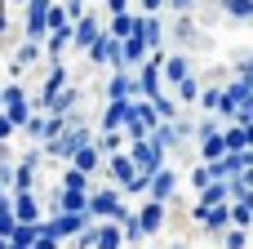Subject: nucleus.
I'll list each match as a JSON object with an SVG mask.
<instances>
[{
    "label": "nucleus",
    "instance_id": "45",
    "mask_svg": "<svg viewBox=\"0 0 253 249\" xmlns=\"http://www.w3.org/2000/svg\"><path fill=\"white\" fill-rule=\"evenodd\" d=\"M18 4H22V0H0V9H18Z\"/></svg>",
    "mask_w": 253,
    "mask_h": 249
},
{
    "label": "nucleus",
    "instance_id": "49",
    "mask_svg": "<svg viewBox=\"0 0 253 249\" xmlns=\"http://www.w3.org/2000/svg\"><path fill=\"white\" fill-rule=\"evenodd\" d=\"M0 249H4V236H0Z\"/></svg>",
    "mask_w": 253,
    "mask_h": 249
},
{
    "label": "nucleus",
    "instance_id": "5",
    "mask_svg": "<svg viewBox=\"0 0 253 249\" xmlns=\"http://www.w3.org/2000/svg\"><path fill=\"white\" fill-rule=\"evenodd\" d=\"M133 31L147 40V49H160V45H165V22H160V13H133Z\"/></svg>",
    "mask_w": 253,
    "mask_h": 249
},
{
    "label": "nucleus",
    "instance_id": "14",
    "mask_svg": "<svg viewBox=\"0 0 253 249\" xmlns=\"http://www.w3.org/2000/svg\"><path fill=\"white\" fill-rule=\"evenodd\" d=\"M107 98H133V71H129V67H111Z\"/></svg>",
    "mask_w": 253,
    "mask_h": 249
},
{
    "label": "nucleus",
    "instance_id": "48",
    "mask_svg": "<svg viewBox=\"0 0 253 249\" xmlns=\"http://www.w3.org/2000/svg\"><path fill=\"white\" fill-rule=\"evenodd\" d=\"M0 196H4V183H0Z\"/></svg>",
    "mask_w": 253,
    "mask_h": 249
},
{
    "label": "nucleus",
    "instance_id": "34",
    "mask_svg": "<svg viewBox=\"0 0 253 249\" xmlns=\"http://www.w3.org/2000/svg\"><path fill=\"white\" fill-rule=\"evenodd\" d=\"M213 129H218V120H213L209 111H205V120H196V125H191V134H196V138H209Z\"/></svg>",
    "mask_w": 253,
    "mask_h": 249
},
{
    "label": "nucleus",
    "instance_id": "46",
    "mask_svg": "<svg viewBox=\"0 0 253 249\" xmlns=\"http://www.w3.org/2000/svg\"><path fill=\"white\" fill-rule=\"evenodd\" d=\"M173 249H187V245H182V241H178V245H173Z\"/></svg>",
    "mask_w": 253,
    "mask_h": 249
},
{
    "label": "nucleus",
    "instance_id": "44",
    "mask_svg": "<svg viewBox=\"0 0 253 249\" xmlns=\"http://www.w3.org/2000/svg\"><path fill=\"white\" fill-rule=\"evenodd\" d=\"M4 31H9V13L0 9V36H4Z\"/></svg>",
    "mask_w": 253,
    "mask_h": 249
},
{
    "label": "nucleus",
    "instance_id": "29",
    "mask_svg": "<svg viewBox=\"0 0 253 249\" xmlns=\"http://www.w3.org/2000/svg\"><path fill=\"white\" fill-rule=\"evenodd\" d=\"M13 192H36V169L31 165H13Z\"/></svg>",
    "mask_w": 253,
    "mask_h": 249
},
{
    "label": "nucleus",
    "instance_id": "18",
    "mask_svg": "<svg viewBox=\"0 0 253 249\" xmlns=\"http://www.w3.org/2000/svg\"><path fill=\"white\" fill-rule=\"evenodd\" d=\"M222 134V143H227V151H240V147H253V129H245V125H227V129H218Z\"/></svg>",
    "mask_w": 253,
    "mask_h": 249
},
{
    "label": "nucleus",
    "instance_id": "36",
    "mask_svg": "<svg viewBox=\"0 0 253 249\" xmlns=\"http://www.w3.org/2000/svg\"><path fill=\"white\" fill-rule=\"evenodd\" d=\"M209 178H213V174H209V165H205V160H200V165H196V169H191V187H205V183H209Z\"/></svg>",
    "mask_w": 253,
    "mask_h": 249
},
{
    "label": "nucleus",
    "instance_id": "35",
    "mask_svg": "<svg viewBox=\"0 0 253 249\" xmlns=\"http://www.w3.org/2000/svg\"><path fill=\"white\" fill-rule=\"evenodd\" d=\"M173 36H178V40H187V36H196V22H191V18L182 13V18H178V27H173Z\"/></svg>",
    "mask_w": 253,
    "mask_h": 249
},
{
    "label": "nucleus",
    "instance_id": "23",
    "mask_svg": "<svg viewBox=\"0 0 253 249\" xmlns=\"http://www.w3.org/2000/svg\"><path fill=\"white\" fill-rule=\"evenodd\" d=\"M102 27H107L116 40H120V36H129V31H133V9H120V13H111V22H102Z\"/></svg>",
    "mask_w": 253,
    "mask_h": 249
},
{
    "label": "nucleus",
    "instance_id": "11",
    "mask_svg": "<svg viewBox=\"0 0 253 249\" xmlns=\"http://www.w3.org/2000/svg\"><path fill=\"white\" fill-rule=\"evenodd\" d=\"M142 58H147V40H142L138 31L120 36V67H129V71H133V67H138Z\"/></svg>",
    "mask_w": 253,
    "mask_h": 249
},
{
    "label": "nucleus",
    "instance_id": "8",
    "mask_svg": "<svg viewBox=\"0 0 253 249\" xmlns=\"http://www.w3.org/2000/svg\"><path fill=\"white\" fill-rule=\"evenodd\" d=\"M133 214H138V227H142V236H151V232H160V227H165V200H151V196H142V205H138Z\"/></svg>",
    "mask_w": 253,
    "mask_h": 249
},
{
    "label": "nucleus",
    "instance_id": "33",
    "mask_svg": "<svg viewBox=\"0 0 253 249\" xmlns=\"http://www.w3.org/2000/svg\"><path fill=\"white\" fill-rule=\"evenodd\" d=\"M13 223H18V218H13V209H9V196H0V236H4V241H9V232H13Z\"/></svg>",
    "mask_w": 253,
    "mask_h": 249
},
{
    "label": "nucleus",
    "instance_id": "43",
    "mask_svg": "<svg viewBox=\"0 0 253 249\" xmlns=\"http://www.w3.org/2000/svg\"><path fill=\"white\" fill-rule=\"evenodd\" d=\"M0 160H9V138H0Z\"/></svg>",
    "mask_w": 253,
    "mask_h": 249
},
{
    "label": "nucleus",
    "instance_id": "38",
    "mask_svg": "<svg viewBox=\"0 0 253 249\" xmlns=\"http://www.w3.org/2000/svg\"><path fill=\"white\" fill-rule=\"evenodd\" d=\"M236 76H253V53H240L236 58Z\"/></svg>",
    "mask_w": 253,
    "mask_h": 249
},
{
    "label": "nucleus",
    "instance_id": "42",
    "mask_svg": "<svg viewBox=\"0 0 253 249\" xmlns=\"http://www.w3.org/2000/svg\"><path fill=\"white\" fill-rule=\"evenodd\" d=\"M0 138H13V125L4 120V111H0Z\"/></svg>",
    "mask_w": 253,
    "mask_h": 249
},
{
    "label": "nucleus",
    "instance_id": "22",
    "mask_svg": "<svg viewBox=\"0 0 253 249\" xmlns=\"http://www.w3.org/2000/svg\"><path fill=\"white\" fill-rule=\"evenodd\" d=\"M40 53H44V49H40L36 40H22V45H18V53H13V67H18V71H22V67H36V62H40Z\"/></svg>",
    "mask_w": 253,
    "mask_h": 249
},
{
    "label": "nucleus",
    "instance_id": "6",
    "mask_svg": "<svg viewBox=\"0 0 253 249\" xmlns=\"http://www.w3.org/2000/svg\"><path fill=\"white\" fill-rule=\"evenodd\" d=\"M80 98H84V94H80V85H71V80H67V85L44 102V111H53V116H71V111H80Z\"/></svg>",
    "mask_w": 253,
    "mask_h": 249
},
{
    "label": "nucleus",
    "instance_id": "31",
    "mask_svg": "<svg viewBox=\"0 0 253 249\" xmlns=\"http://www.w3.org/2000/svg\"><path fill=\"white\" fill-rule=\"evenodd\" d=\"M84 200H89V192H67V187H58V209H84Z\"/></svg>",
    "mask_w": 253,
    "mask_h": 249
},
{
    "label": "nucleus",
    "instance_id": "21",
    "mask_svg": "<svg viewBox=\"0 0 253 249\" xmlns=\"http://www.w3.org/2000/svg\"><path fill=\"white\" fill-rule=\"evenodd\" d=\"M218 9H222L231 22H249L253 18V0H218Z\"/></svg>",
    "mask_w": 253,
    "mask_h": 249
},
{
    "label": "nucleus",
    "instance_id": "2",
    "mask_svg": "<svg viewBox=\"0 0 253 249\" xmlns=\"http://www.w3.org/2000/svg\"><path fill=\"white\" fill-rule=\"evenodd\" d=\"M120 205H125V196H120V187H116V183H111V187H89V200H84L89 218H116V214H120Z\"/></svg>",
    "mask_w": 253,
    "mask_h": 249
},
{
    "label": "nucleus",
    "instance_id": "17",
    "mask_svg": "<svg viewBox=\"0 0 253 249\" xmlns=\"http://www.w3.org/2000/svg\"><path fill=\"white\" fill-rule=\"evenodd\" d=\"M0 111H4V120H9L13 129H22V125H27V116H31L36 107H31V94H27V98H13V102H4Z\"/></svg>",
    "mask_w": 253,
    "mask_h": 249
},
{
    "label": "nucleus",
    "instance_id": "47",
    "mask_svg": "<svg viewBox=\"0 0 253 249\" xmlns=\"http://www.w3.org/2000/svg\"><path fill=\"white\" fill-rule=\"evenodd\" d=\"M84 4H98V0H84Z\"/></svg>",
    "mask_w": 253,
    "mask_h": 249
},
{
    "label": "nucleus",
    "instance_id": "19",
    "mask_svg": "<svg viewBox=\"0 0 253 249\" xmlns=\"http://www.w3.org/2000/svg\"><path fill=\"white\" fill-rule=\"evenodd\" d=\"M222 94L236 102V107H245V102H253V76H236L231 85H222Z\"/></svg>",
    "mask_w": 253,
    "mask_h": 249
},
{
    "label": "nucleus",
    "instance_id": "27",
    "mask_svg": "<svg viewBox=\"0 0 253 249\" xmlns=\"http://www.w3.org/2000/svg\"><path fill=\"white\" fill-rule=\"evenodd\" d=\"M151 107H156V116H160V120H173V116H178V98H169L165 89H160V94H151Z\"/></svg>",
    "mask_w": 253,
    "mask_h": 249
},
{
    "label": "nucleus",
    "instance_id": "16",
    "mask_svg": "<svg viewBox=\"0 0 253 249\" xmlns=\"http://www.w3.org/2000/svg\"><path fill=\"white\" fill-rule=\"evenodd\" d=\"M187 71H191V58H187V53H165V62H160V80L173 85V80H182Z\"/></svg>",
    "mask_w": 253,
    "mask_h": 249
},
{
    "label": "nucleus",
    "instance_id": "9",
    "mask_svg": "<svg viewBox=\"0 0 253 249\" xmlns=\"http://www.w3.org/2000/svg\"><path fill=\"white\" fill-rule=\"evenodd\" d=\"M98 31H102V18L84 9V13H80V18L71 22V45H76V49H89V40H93Z\"/></svg>",
    "mask_w": 253,
    "mask_h": 249
},
{
    "label": "nucleus",
    "instance_id": "1",
    "mask_svg": "<svg viewBox=\"0 0 253 249\" xmlns=\"http://www.w3.org/2000/svg\"><path fill=\"white\" fill-rule=\"evenodd\" d=\"M125 156H129V160H133V169H138V174H147V178H151L160 165H169V151H165L160 143H151V138H133Z\"/></svg>",
    "mask_w": 253,
    "mask_h": 249
},
{
    "label": "nucleus",
    "instance_id": "25",
    "mask_svg": "<svg viewBox=\"0 0 253 249\" xmlns=\"http://www.w3.org/2000/svg\"><path fill=\"white\" fill-rule=\"evenodd\" d=\"M231 209V227H249L253 223V200H227Z\"/></svg>",
    "mask_w": 253,
    "mask_h": 249
},
{
    "label": "nucleus",
    "instance_id": "39",
    "mask_svg": "<svg viewBox=\"0 0 253 249\" xmlns=\"http://www.w3.org/2000/svg\"><path fill=\"white\" fill-rule=\"evenodd\" d=\"M138 4H142L138 13H160V9H165V0H138Z\"/></svg>",
    "mask_w": 253,
    "mask_h": 249
},
{
    "label": "nucleus",
    "instance_id": "26",
    "mask_svg": "<svg viewBox=\"0 0 253 249\" xmlns=\"http://www.w3.org/2000/svg\"><path fill=\"white\" fill-rule=\"evenodd\" d=\"M222 249H249V227H222Z\"/></svg>",
    "mask_w": 253,
    "mask_h": 249
},
{
    "label": "nucleus",
    "instance_id": "13",
    "mask_svg": "<svg viewBox=\"0 0 253 249\" xmlns=\"http://www.w3.org/2000/svg\"><path fill=\"white\" fill-rule=\"evenodd\" d=\"M93 249H125V236H120V223H116V218H98Z\"/></svg>",
    "mask_w": 253,
    "mask_h": 249
},
{
    "label": "nucleus",
    "instance_id": "32",
    "mask_svg": "<svg viewBox=\"0 0 253 249\" xmlns=\"http://www.w3.org/2000/svg\"><path fill=\"white\" fill-rule=\"evenodd\" d=\"M9 241H13V245H27V249H31V241H36V223H13Z\"/></svg>",
    "mask_w": 253,
    "mask_h": 249
},
{
    "label": "nucleus",
    "instance_id": "28",
    "mask_svg": "<svg viewBox=\"0 0 253 249\" xmlns=\"http://www.w3.org/2000/svg\"><path fill=\"white\" fill-rule=\"evenodd\" d=\"M222 151H227V143H222V134H218V129H213L209 138H200V160H218Z\"/></svg>",
    "mask_w": 253,
    "mask_h": 249
},
{
    "label": "nucleus",
    "instance_id": "12",
    "mask_svg": "<svg viewBox=\"0 0 253 249\" xmlns=\"http://www.w3.org/2000/svg\"><path fill=\"white\" fill-rule=\"evenodd\" d=\"M71 165H76L80 174H89V178H93V174L102 169V151L93 147V138H89V143H80V147L71 151Z\"/></svg>",
    "mask_w": 253,
    "mask_h": 249
},
{
    "label": "nucleus",
    "instance_id": "20",
    "mask_svg": "<svg viewBox=\"0 0 253 249\" xmlns=\"http://www.w3.org/2000/svg\"><path fill=\"white\" fill-rule=\"evenodd\" d=\"M196 192H200L196 205H218V200H227V178H209V183L196 187Z\"/></svg>",
    "mask_w": 253,
    "mask_h": 249
},
{
    "label": "nucleus",
    "instance_id": "7",
    "mask_svg": "<svg viewBox=\"0 0 253 249\" xmlns=\"http://www.w3.org/2000/svg\"><path fill=\"white\" fill-rule=\"evenodd\" d=\"M173 192H178V174H173L169 165H160V169L147 178V196H151V200H173Z\"/></svg>",
    "mask_w": 253,
    "mask_h": 249
},
{
    "label": "nucleus",
    "instance_id": "41",
    "mask_svg": "<svg viewBox=\"0 0 253 249\" xmlns=\"http://www.w3.org/2000/svg\"><path fill=\"white\" fill-rule=\"evenodd\" d=\"M191 4H196V0H165V9H178V13H187Z\"/></svg>",
    "mask_w": 253,
    "mask_h": 249
},
{
    "label": "nucleus",
    "instance_id": "37",
    "mask_svg": "<svg viewBox=\"0 0 253 249\" xmlns=\"http://www.w3.org/2000/svg\"><path fill=\"white\" fill-rule=\"evenodd\" d=\"M102 13H120V9H133V0H98Z\"/></svg>",
    "mask_w": 253,
    "mask_h": 249
},
{
    "label": "nucleus",
    "instance_id": "24",
    "mask_svg": "<svg viewBox=\"0 0 253 249\" xmlns=\"http://www.w3.org/2000/svg\"><path fill=\"white\" fill-rule=\"evenodd\" d=\"M196 94H200V80H196L191 71H187L182 80H173V98H178V102H196Z\"/></svg>",
    "mask_w": 253,
    "mask_h": 249
},
{
    "label": "nucleus",
    "instance_id": "40",
    "mask_svg": "<svg viewBox=\"0 0 253 249\" xmlns=\"http://www.w3.org/2000/svg\"><path fill=\"white\" fill-rule=\"evenodd\" d=\"M40 160H44V156H40V147H36V151H27V156H22V160H18V165H31V169H36V165H40Z\"/></svg>",
    "mask_w": 253,
    "mask_h": 249
},
{
    "label": "nucleus",
    "instance_id": "10",
    "mask_svg": "<svg viewBox=\"0 0 253 249\" xmlns=\"http://www.w3.org/2000/svg\"><path fill=\"white\" fill-rule=\"evenodd\" d=\"M9 209H13L18 223H36V218H40V196H36V192H13V196H9Z\"/></svg>",
    "mask_w": 253,
    "mask_h": 249
},
{
    "label": "nucleus",
    "instance_id": "4",
    "mask_svg": "<svg viewBox=\"0 0 253 249\" xmlns=\"http://www.w3.org/2000/svg\"><path fill=\"white\" fill-rule=\"evenodd\" d=\"M67 80H71V76H67V62H62V58H53V67H49V76L40 80V94L31 98V107H36V111H44V102H49V98H53Z\"/></svg>",
    "mask_w": 253,
    "mask_h": 249
},
{
    "label": "nucleus",
    "instance_id": "3",
    "mask_svg": "<svg viewBox=\"0 0 253 249\" xmlns=\"http://www.w3.org/2000/svg\"><path fill=\"white\" fill-rule=\"evenodd\" d=\"M84 53H89V62H98V67H120V40H116L107 27L89 40V49H84Z\"/></svg>",
    "mask_w": 253,
    "mask_h": 249
},
{
    "label": "nucleus",
    "instance_id": "30",
    "mask_svg": "<svg viewBox=\"0 0 253 249\" xmlns=\"http://www.w3.org/2000/svg\"><path fill=\"white\" fill-rule=\"evenodd\" d=\"M62 187H67V192H89V174H80L76 165H67V174H62Z\"/></svg>",
    "mask_w": 253,
    "mask_h": 249
},
{
    "label": "nucleus",
    "instance_id": "15",
    "mask_svg": "<svg viewBox=\"0 0 253 249\" xmlns=\"http://www.w3.org/2000/svg\"><path fill=\"white\" fill-rule=\"evenodd\" d=\"M125 116H129V98H107L98 129H120V125H125Z\"/></svg>",
    "mask_w": 253,
    "mask_h": 249
}]
</instances>
